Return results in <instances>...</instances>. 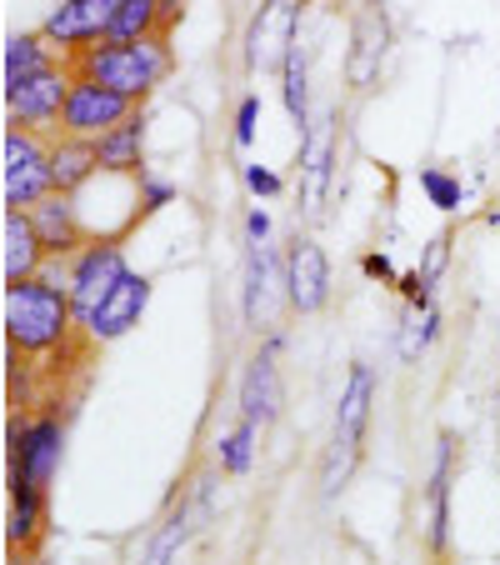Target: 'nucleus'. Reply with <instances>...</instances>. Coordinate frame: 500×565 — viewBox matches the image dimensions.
Returning <instances> with one entry per match:
<instances>
[{"mask_svg": "<svg viewBox=\"0 0 500 565\" xmlns=\"http://www.w3.org/2000/svg\"><path fill=\"white\" fill-rule=\"evenodd\" d=\"M6 345H11V361H25V365L61 361V355H75V351H96L71 306L65 260H51L41 276L21 280V286H6Z\"/></svg>", "mask_w": 500, "mask_h": 565, "instance_id": "nucleus-1", "label": "nucleus"}, {"mask_svg": "<svg viewBox=\"0 0 500 565\" xmlns=\"http://www.w3.org/2000/svg\"><path fill=\"white\" fill-rule=\"evenodd\" d=\"M71 71L81 75V81H96V86L146 106L175 75V41L171 35H146V41H130V45L100 41V45H91V51L71 55Z\"/></svg>", "mask_w": 500, "mask_h": 565, "instance_id": "nucleus-2", "label": "nucleus"}, {"mask_svg": "<svg viewBox=\"0 0 500 565\" xmlns=\"http://www.w3.org/2000/svg\"><path fill=\"white\" fill-rule=\"evenodd\" d=\"M371 411H375V371L365 361H355L345 371V391L336 401V426H330V446L320 456V495L326 501H336L351 486L355 466H361V450H365V430H371Z\"/></svg>", "mask_w": 500, "mask_h": 565, "instance_id": "nucleus-3", "label": "nucleus"}, {"mask_svg": "<svg viewBox=\"0 0 500 565\" xmlns=\"http://www.w3.org/2000/svg\"><path fill=\"white\" fill-rule=\"evenodd\" d=\"M65 456V420L61 411H15L11 416V440H6V480L31 486V491H51L55 470Z\"/></svg>", "mask_w": 500, "mask_h": 565, "instance_id": "nucleus-4", "label": "nucleus"}, {"mask_svg": "<svg viewBox=\"0 0 500 565\" xmlns=\"http://www.w3.org/2000/svg\"><path fill=\"white\" fill-rule=\"evenodd\" d=\"M51 191H55L51 136L6 126V140H0V195H6V211H31Z\"/></svg>", "mask_w": 500, "mask_h": 565, "instance_id": "nucleus-5", "label": "nucleus"}, {"mask_svg": "<svg viewBox=\"0 0 500 565\" xmlns=\"http://www.w3.org/2000/svg\"><path fill=\"white\" fill-rule=\"evenodd\" d=\"M130 270L126 260V241L120 235H91L86 246L75 250L65 260V280H71V306L81 316V331H86V320L100 310V300L116 290V280Z\"/></svg>", "mask_w": 500, "mask_h": 565, "instance_id": "nucleus-6", "label": "nucleus"}, {"mask_svg": "<svg viewBox=\"0 0 500 565\" xmlns=\"http://www.w3.org/2000/svg\"><path fill=\"white\" fill-rule=\"evenodd\" d=\"M341 130H345L341 106H330L326 116H316V126L300 136V160H296L300 201L296 205L306 221H320V211H326L330 181H336V156H341Z\"/></svg>", "mask_w": 500, "mask_h": 565, "instance_id": "nucleus-7", "label": "nucleus"}, {"mask_svg": "<svg viewBox=\"0 0 500 565\" xmlns=\"http://www.w3.org/2000/svg\"><path fill=\"white\" fill-rule=\"evenodd\" d=\"M280 345H286V335L266 331L260 351L245 361L241 381H235V411H241V420H251L260 430H270L280 420V411H286V385H280V365H276Z\"/></svg>", "mask_w": 500, "mask_h": 565, "instance_id": "nucleus-8", "label": "nucleus"}, {"mask_svg": "<svg viewBox=\"0 0 500 565\" xmlns=\"http://www.w3.org/2000/svg\"><path fill=\"white\" fill-rule=\"evenodd\" d=\"M300 15H306V0H260L251 25H245V65L251 71H276L286 65V55L300 41Z\"/></svg>", "mask_w": 500, "mask_h": 565, "instance_id": "nucleus-9", "label": "nucleus"}, {"mask_svg": "<svg viewBox=\"0 0 500 565\" xmlns=\"http://www.w3.org/2000/svg\"><path fill=\"white\" fill-rule=\"evenodd\" d=\"M385 55H391V15H385V0H355L351 11V51H345V86L355 96L381 81Z\"/></svg>", "mask_w": 500, "mask_h": 565, "instance_id": "nucleus-10", "label": "nucleus"}, {"mask_svg": "<svg viewBox=\"0 0 500 565\" xmlns=\"http://www.w3.org/2000/svg\"><path fill=\"white\" fill-rule=\"evenodd\" d=\"M280 290L296 316H320L330 306V256L320 250L316 235H300L280 256Z\"/></svg>", "mask_w": 500, "mask_h": 565, "instance_id": "nucleus-11", "label": "nucleus"}, {"mask_svg": "<svg viewBox=\"0 0 500 565\" xmlns=\"http://www.w3.org/2000/svg\"><path fill=\"white\" fill-rule=\"evenodd\" d=\"M71 86H75L71 61H55L51 71H41L35 81H25L21 90H11V96H6V126L55 136V130H61V110H65Z\"/></svg>", "mask_w": 500, "mask_h": 565, "instance_id": "nucleus-12", "label": "nucleus"}, {"mask_svg": "<svg viewBox=\"0 0 500 565\" xmlns=\"http://www.w3.org/2000/svg\"><path fill=\"white\" fill-rule=\"evenodd\" d=\"M116 11H120V0H61V6L41 21V35L71 61V55H81V51L106 41Z\"/></svg>", "mask_w": 500, "mask_h": 565, "instance_id": "nucleus-13", "label": "nucleus"}, {"mask_svg": "<svg viewBox=\"0 0 500 565\" xmlns=\"http://www.w3.org/2000/svg\"><path fill=\"white\" fill-rule=\"evenodd\" d=\"M136 100L116 96V90L96 86V81H81L75 75L71 96H65V110H61V130L65 136H81V140H100L106 130H116L126 116H136Z\"/></svg>", "mask_w": 500, "mask_h": 565, "instance_id": "nucleus-14", "label": "nucleus"}, {"mask_svg": "<svg viewBox=\"0 0 500 565\" xmlns=\"http://www.w3.org/2000/svg\"><path fill=\"white\" fill-rule=\"evenodd\" d=\"M456 460H460L456 430H440L436 460H430V480H426V525H421L430 561H446L450 555V480H456Z\"/></svg>", "mask_w": 500, "mask_h": 565, "instance_id": "nucleus-15", "label": "nucleus"}, {"mask_svg": "<svg viewBox=\"0 0 500 565\" xmlns=\"http://www.w3.org/2000/svg\"><path fill=\"white\" fill-rule=\"evenodd\" d=\"M150 290H156V280L140 276V270H126V276L116 280V290L100 300V310L86 320L91 345H116L120 335L136 331L140 316H146V306H150Z\"/></svg>", "mask_w": 500, "mask_h": 565, "instance_id": "nucleus-16", "label": "nucleus"}, {"mask_svg": "<svg viewBox=\"0 0 500 565\" xmlns=\"http://www.w3.org/2000/svg\"><path fill=\"white\" fill-rule=\"evenodd\" d=\"M45 266H51V256H45V241L35 231L31 211L0 215V270H6V286H21V280L41 276Z\"/></svg>", "mask_w": 500, "mask_h": 565, "instance_id": "nucleus-17", "label": "nucleus"}, {"mask_svg": "<svg viewBox=\"0 0 500 565\" xmlns=\"http://www.w3.org/2000/svg\"><path fill=\"white\" fill-rule=\"evenodd\" d=\"M31 221H35V231H41L45 256L51 260H71L75 250L91 241L86 221H81V211H75V195L51 191L41 205H31Z\"/></svg>", "mask_w": 500, "mask_h": 565, "instance_id": "nucleus-18", "label": "nucleus"}, {"mask_svg": "<svg viewBox=\"0 0 500 565\" xmlns=\"http://www.w3.org/2000/svg\"><path fill=\"white\" fill-rule=\"evenodd\" d=\"M96 160L100 175H130V181L146 175V106L96 140Z\"/></svg>", "mask_w": 500, "mask_h": 565, "instance_id": "nucleus-19", "label": "nucleus"}, {"mask_svg": "<svg viewBox=\"0 0 500 565\" xmlns=\"http://www.w3.org/2000/svg\"><path fill=\"white\" fill-rule=\"evenodd\" d=\"M55 61H65V55L41 31H11L6 35V55H0V90L11 96V90H21L41 71H51Z\"/></svg>", "mask_w": 500, "mask_h": 565, "instance_id": "nucleus-20", "label": "nucleus"}, {"mask_svg": "<svg viewBox=\"0 0 500 565\" xmlns=\"http://www.w3.org/2000/svg\"><path fill=\"white\" fill-rule=\"evenodd\" d=\"M51 175H55V191H61V195H81L100 175L96 140H81V136L55 130V136H51Z\"/></svg>", "mask_w": 500, "mask_h": 565, "instance_id": "nucleus-21", "label": "nucleus"}, {"mask_svg": "<svg viewBox=\"0 0 500 565\" xmlns=\"http://www.w3.org/2000/svg\"><path fill=\"white\" fill-rule=\"evenodd\" d=\"M6 491H11L6 545H11V555H35V545H41V535H45V491L15 486V480H6Z\"/></svg>", "mask_w": 500, "mask_h": 565, "instance_id": "nucleus-22", "label": "nucleus"}, {"mask_svg": "<svg viewBox=\"0 0 500 565\" xmlns=\"http://www.w3.org/2000/svg\"><path fill=\"white\" fill-rule=\"evenodd\" d=\"M270 286H276V250L270 246H251L245 250V326L256 331H270Z\"/></svg>", "mask_w": 500, "mask_h": 565, "instance_id": "nucleus-23", "label": "nucleus"}, {"mask_svg": "<svg viewBox=\"0 0 500 565\" xmlns=\"http://www.w3.org/2000/svg\"><path fill=\"white\" fill-rule=\"evenodd\" d=\"M450 241H456L450 231L430 235L421 266H415L411 276L395 280V290L405 296V306H436V286H440V276H446V266H450Z\"/></svg>", "mask_w": 500, "mask_h": 565, "instance_id": "nucleus-24", "label": "nucleus"}, {"mask_svg": "<svg viewBox=\"0 0 500 565\" xmlns=\"http://www.w3.org/2000/svg\"><path fill=\"white\" fill-rule=\"evenodd\" d=\"M191 531H195V505L181 501L156 531H150L146 551H140V565H175L181 551H185V541H191Z\"/></svg>", "mask_w": 500, "mask_h": 565, "instance_id": "nucleus-25", "label": "nucleus"}, {"mask_svg": "<svg viewBox=\"0 0 500 565\" xmlns=\"http://www.w3.org/2000/svg\"><path fill=\"white\" fill-rule=\"evenodd\" d=\"M280 100H286V116L296 120V130L306 136V130L316 126V116H310V55L300 41H296V51L286 55V65H280Z\"/></svg>", "mask_w": 500, "mask_h": 565, "instance_id": "nucleus-26", "label": "nucleus"}, {"mask_svg": "<svg viewBox=\"0 0 500 565\" xmlns=\"http://www.w3.org/2000/svg\"><path fill=\"white\" fill-rule=\"evenodd\" d=\"M436 335H440V310L436 306H405L401 335H395V351H401L405 365H415L421 355L430 351V345H436Z\"/></svg>", "mask_w": 500, "mask_h": 565, "instance_id": "nucleus-27", "label": "nucleus"}, {"mask_svg": "<svg viewBox=\"0 0 500 565\" xmlns=\"http://www.w3.org/2000/svg\"><path fill=\"white\" fill-rule=\"evenodd\" d=\"M146 35H166V25H160V0H120L106 41L130 45V41H146Z\"/></svg>", "mask_w": 500, "mask_h": 565, "instance_id": "nucleus-28", "label": "nucleus"}, {"mask_svg": "<svg viewBox=\"0 0 500 565\" xmlns=\"http://www.w3.org/2000/svg\"><path fill=\"white\" fill-rule=\"evenodd\" d=\"M256 440H260V426L235 420V426L215 440V466H221V476H245L251 460H256Z\"/></svg>", "mask_w": 500, "mask_h": 565, "instance_id": "nucleus-29", "label": "nucleus"}, {"mask_svg": "<svg viewBox=\"0 0 500 565\" xmlns=\"http://www.w3.org/2000/svg\"><path fill=\"white\" fill-rule=\"evenodd\" d=\"M421 191H426L446 215L460 211V201H466V185H460L450 171H440V166H426V171H421Z\"/></svg>", "mask_w": 500, "mask_h": 565, "instance_id": "nucleus-30", "label": "nucleus"}, {"mask_svg": "<svg viewBox=\"0 0 500 565\" xmlns=\"http://www.w3.org/2000/svg\"><path fill=\"white\" fill-rule=\"evenodd\" d=\"M256 126H260V96H256V90H245L241 106H235V130H231L235 150H251V146H256Z\"/></svg>", "mask_w": 500, "mask_h": 565, "instance_id": "nucleus-31", "label": "nucleus"}, {"mask_svg": "<svg viewBox=\"0 0 500 565\" xmlns=\"http://www.w3.org/2000/svg\"><path fill=\"white\" fill-rule=\"evenodd\" d=\"M175 201V185L171 181H156V175H140V205H136V221H146V215L166 211V205Z\"/></svg>", "mask_w": 500, "mask_h": 565, "instance_id": "nucleus-32", "label": "nucleus"}, {"mask_svg": "<svg viewBox=\"0 0 500 565\" xmlns=\"http://www.w3.org/2000/svg\"><path fill=\"white\" fill-rule=\"evenodd\" d=\"M241 181H245V191L260 195V201H276V195L286 191V181H280L270 166H256V160H245V166H241Z\"/></svg>", "mask_w": 500, "mask_h": 565, "instance_id": "nucleus-33", "label": "nucleus"}, {"mask_svg": "<svg viewBox=\"0 0 500 565\" xmlns=\"http://www.w3.org/2000/svg\"><path fill=\"white\" fill-rule=\"evenodd\" d=\"M245 241H251V246H270V215L260 211H245Z\"/></svg>", "mask_w": 500, "mask_h": 565, "instance_id": "nucleus-34", "label": "nucleus"}, {"mask_svg": "<svg viewBox=\"0 0 500 565\" xmlns=\"http://www.w3.org/2000/svg\"><path fill=\"white\" fill-rule=\"evenodd\" d=\"M361 270H365V276H371V280H385V286H395V280H401V276H395V266L381 256V250H371V256H361Z\"/></svg>", "mask_w": 500, "mask_h": 565, "instance_id": "nucleus-35", "label": "nucleus"}, {"mask_svg": "<svg viewBox=\"0 0 500 565\" xmlns=\"http://www.w3.org/2000/svg\"><path fill=\"white\" fill-rule=\"evenodd\" d=\"M181 21H185V0H160V25H166V35H175Z\"/></svg>", "mask_w": 500, "mask_h": 565, "instance_id": "nucleus-36", "label": "nucleus"}, {"mask_svg": "<svg viewBox=\"0 0 500 565\" xmlns=\"http://www.w3.org/2000/svg\"><path fill=\"white\" fill-rule=\"evenodd\" d=\"M11 565H31V555H11Z\"/></svg>", "mask_w": 500, "mask_h": 565, "instance_id": "nucleus-37", "label": "nucleus"}, {"mask_svg": "<svg viewBox=\"0 0 500 565\" xmlns=\"http://www.w3.org/2000/svg\"><path fill=\"white\" fill-rule=\"evenodd\" d=\"M496 401H500V375H496Z\"/></svg>", "mask_w": 500, "mask_h": 565, "instance_id": "nucleus-38", "label": "nucleus"}]
</instances>
